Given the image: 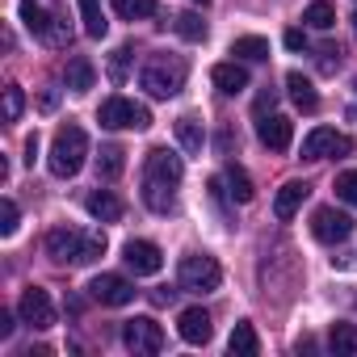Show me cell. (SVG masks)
I'll use <instances>...</instances> for the list:
<instances>
[{"label":"cell","mask_w":357,"mask_h":357,"mask_svg":"<svg viewBox=\"0 0 357 357\" xmlns=\"http://www.w3.org/2000/svg\"><path fill=\"white\" fill-rule=\"evenodd\" d=\"M63 76H68V89H72V93H89L93 80H97V72H93V63H89L84 55H72L68 68H63Z\"/></svg>","instance_id":"23"},{"label":"cell","mask_w":357,"mask_h":357,"mask_svg":"<svg viewBox=\"0 0 357 357\" xmlns=\"http://www.w3.org/2000/svg\"><path fill=\"white\" fill-rule=\"evenodd\" d=\"M17 219H22V215H17V202L5 198V202H0V236H5V240L17 231Z\"/></svg>","instance_id":"33"},{"label":"cell","mask_w":357,"mask_h":357,"mask_svg":"<svg viewBox=\"0 0 357 357\" xmlns=\"http://www.w3.org/2000/svg\"><path fill=\"white\" fill-rule=\"evenodd\" d=\"M13 328H17V324H13V311H0V340H9Z\"/></svg>","instance_id":"37"},{"label":"cell","mask_w":357,"mask_h":357,"mask_svg":"<svg viewBox=\"0 0 357 357\" xmlns=\"http://www.w3.org/2000/svg\"><path fill=\"white\" fill-rule=\"evenodd\" d=\"M76 5H80V22H84V34H89V38H105L109 22H105V13H101V0H76Z\"/></svg>","instance_id":"26"},{"label":"cell","mask_w":357,"mask_h":357,"mask_svg":"<svg viewBox=\"0 0 357 357\" xmlns=\"http://www.w3.org/2000/svg\"><path fill=\"white\" fill-rule=\"evenodd\" d=\"M84 211H89L97 223H118V219H122V198H118L114 190H93V194L84 198Z\"/></svg>","instance_id":"17"},{"label":"cell","mask_w":357,"mask_h":357,"mask_svg":"<svg viewBox=\"0 0 357 357\" xmlns=\"http://www.w3.org/2000/svg\"><path fill=\"white\" fill-rule=\"evenodd\" d=\"M282 43H286L290 51H307V34H303V30H286V38H282Z\"/></svg>","instance_id":"36"},{"label":"cell","mask_w":357,"mask_h":357,"mask_svg":"<svg viewBox=\"0 0 357 357\" xmlns=\"http://www.w3.org/2000/svg\"><path fill=\"white\" fill-rule=\"evenodd\" d=\"M311 236H315L319 244H344V240L353 236V219H349L344 211H336V206H319V211L311 215Z\"/></svg>","instance_id":"8"},{"label":"cell","mask_w":357,"mask_h":357,"mask_svg":"<svg viewBox=\"0 0 357 357\" xmlns=\"http://www.w3.org/2000/svg\"><path fill=\"white\" fill-rule=\"evenodd\" d=\"M97 122L105 130H143V126H151V109L130 97H109V101H101Z\"/></svg>","instance_id":"5"},{"label":"cell","mask_w":357,"mask_h":357,"mask_svg":"<svg viewBox=\"0 0 357 357\" xmlns=\"http://www.w3.org/2000/svg\"><path fill=\"white\" fill-rule=\"evenodd\" d=\"M211 80H215V89H219L223 97H236V93H244V89H248V72H244V63H240V59L215 63V68H211Z\"/></svg>","instance_id":"15"},{"label":"cell","mask_w":357,"mask_h":357,"mask_svg":"<svg viewBox=\"0 0 357 357\" xmlns=\"http://www.w3.org/2000/svg\"><path fill=\"white\" fill-rule=\"evenodd\" d=\"M84 155H89V135L80 126H59L55 130V143H51V172L55 176H76L84 168Z\"/></svg>","instance_id":"2"},{"label":"cell","mask_w":357,"mask_h":357,"mask_svg":"<svg viewBox=\"0 0 357 357\" xmlns=\"http://www.w3.org/2000/svg\"><path fill=\"white\" fill-rule=\"evenodd\" d=\"M303 22H307L311 30H332V22H336V9L328 5V0H315V5H307Z\"/></svg>","instance_id":"30"},{"label":"cell","mask_w":357,"mask_h":357,"mask_svg":"<svg viewBox=\"0 0 357 357\" xmlns=\"http://www.w3.org/2000/svg\"><path fill=\"white\" fill-rule=\"evenodd\" d=\"M176 139H181V147H185L190 155H202V147H206V126H202L194 114H185V118H176Z\"/></svg>","instance_id":"21"},{"label":"cell","mask_w":357,"mask_h":357,"mask_svg":"<svg viewBox=\"0 0 357 357\" xmlns=\"http://www.w3.org/2000/svg\"><path fill=\"white\" fill-rule=\"evenodd\" d=\"M130 55H135V47H118L114 51V59H109V76L122 84V76H126V63H130Z\"/></svg>","instance_id":"35"},{"label":"cell","mask_w":357,"mask_h":357,"mask_svg":"<svg viewBox=\"0 0 357 357\" xmlns=\"http://www.w3.org/2000/svg\"><path fill=\"white\" fill-rule=\"evenodd\" d=\"M38 105H43V109H47V114H51V109H55V105H59V93H51V89H47V93H43V97H38Z\"/></svg>","instance_id":"39"},{"label":"cell","mask_w":357,"mask_h":357,"mask_svg":"<svg viewBox=\"0 0 357 357\" xmlns=\"http://www.w3.org/2000/svg\"><path fill=\"white\" fill-rule=\"evenodd\" d=\"M181 176H185V164L176 151L168 147H151L147 151V172H143V181H160V185H181Z\"/></svg>","instance_id":"10"},{"label":"cell","mask_w":357,"mask_h":357,"mask_svg":"<svg viewBox=\"0 0 357 357\" xmlns=\"http://www.w3.org/2000/svg\"><path fill=\"white\" fill-rule=\"evenodd\" d=\"M194 5H202V9H206V5H211V0H194Z\"/></svg>","instance_id":"41"},{"label":"cell","mask_w":357,"mask_h":357,"mask_svg":"<svg viewBox=\"0 0 357 357\" xmlns=\"http://www.w3.org/2000/svg\"><path fill=\"white\" fill-rule=\"evenodd\" d=\"M109 5H114V13L122 22H147V17H155V0H109Z\"/></svg>","instance_id":"29"},{"label":"cell","mask_w":357,"mask_h":357,"mask_svg":"<svg viewBox=\"0 0 357 357\" xmlns=\"http://www.w3.org/2000/svg\"><path fill=\"white\" fill-rule=\"evenodd\" d=\"M227 353H231V357H257V353H261V340H257V328H252L248 319H240V324L231 328V340H227Z\"/></svg>","instance_id":"20"},{"label":"cell","mask_w":357,"mask_h":357,"mask_svg":"<svg viewBox=\"0 0 357 357\" xmlns=\"http://www.w3.org/2000/svg\"><path fill=\"white\" fill-rule=\"evenodd\" d=\"M22 109H26V97H22V89H17V84H9V89H5V118H9V122H17V118H22Z\"/></svg>","instance_id":"34"},{"label":"cell","mask_w":357,"mask_h":357,"mask_svg":"<svg viewBox=\"0 0 357 357\" xmlns=\"http://www.w3.org/2000/svg\"><path fill=\"white\" fill-rule=\"evenodd\" d=\"M55 22H59V17H55V13H47L38 0H22V26H26L34 38H43V43H47V38H51V30H55Z\"/></svg>","instance_id":"18"},{"label":"cell","mask_w":357,"mask_h":357,"mask_svg":"<svg viewBox=\"0 0 357 357\" xmlns=\"http://www.w3.org/2000/svg\"><path fill=\"white\" fill-rule=\"evenodd\" d=\"M176 332H181L185 344H206L215 328H211V315H206L202 307H185L181 319H176Z\"/></svg>","instance_id":"14"},{"label":"cell","mask_w":357,"mask_h":357,"mask_svg":"<svg viewBox=\"0 0 357 357\" xmlns=\"http://www.w3.org/2000/svg\"><path fill=\"white\" fill-rule=\"evenodd\" d=\"M47 257L59 265H93L105 257V236L101 231H76V227H55L47 231Z\"/></svg>","instance_id":"1"},{"label":"cell","mask_w":357,"mask_h":357,"mask_svg":"<svg viewBox=\"0 0 357 357\" xmlns=\"http://www.w3.org/2000/svg\"><path fill=\"white\" fill-rule=\"evenodd\" d=\"M122 261H126V269H135L139 278H151V273L164 269V252H160L151 240H126Z\"/></svg>","instance_id":"12"},{"label":"cell","mask_w":357,"mask_h":357,"mask_svg":"<svg viewBox=\"0 0 357 357\" xmlns=\"http://www.w3.org/2000/svg\"><path fill=\"white\" fill-rule=\"evenodd\" d=\"M122 168H126V151L118 143H105L97 155V176L101 181H114V176H122Z\"/></svg>","instance_id":"24"},{"label":"cell","mask_w":357,"mask_h":357,"mask_svg":"<svg viewBox=\"0 0 357 357\" xmlns=\"http://www.w3.org/2000/svg\"><path fill=\"white\" fill-rule=\"evenodd\" d=\"M89 294H93L101 307H126V303H135V286H130L122 273H97V278L89 282Z\"/></svg>","instance_id":"11"},{"label":"cell","mask_w":357,"mask_h":357,"mask_svg":"<svg viewBox=\"0 0 357 357\" xmlns=\"http://www.w3.org/2000/svg\"><path fill=\"white\" fill-rule=\"evenodd\" d=\"M139 84H143L151 97L168 101V97H176V93L185 89V63H181V59H168V55H155V59L143 63Z\"/></svg>","instance_id":"3"},{"label":"cell","mask_w":357,"mask_h":357,"mask_svg":"<svg viewBox=\"0 0 357 357\" xmlns=\"http://www.w3.org/2000/svg\"><path fill=\"white\" fill-rule=\"evenodd\" d=\"M172 26H176V34H181L185 43H202V38H206V22H202L198 13H181Z\"/></svg>","instance_id":"31"},{"label":"cell","mask_w":357,"mask_h":357,"mask_svg":"<svg viewBox=\"0 0 357 357\" xmlns=\"http://www.w3.org/2000/svg\"><path fill=\"white\" fill-rule=\"evenodd\" d=\"M273 101H278V93H273V89H265V93L257 97V114H265V109H273Z\"/></svg>","instance_id":"38"},{"label":"cell","mask_w":357,"mask_h":357,"mask_svg":"<svg viewBox=\"0 0 357 357\" xmlns=\"http://www.w3.org/2000/svg\"><path fill=\"white\" fill-rule=\"evenodd\" d=\"M349 151H353V139L332 126H315L303 139V160H328V155H349Z\"/></svg>","instance_id":"7"},{"label":"cell","mask_w":357,"mask_h":357,"mask_svg":"<svg viewBox=\"0 0 357 357\" xmlns=\"http://www.w3.org/2000/svg\"><path fill=\"white\" fill-rule=\"evenodd\" d=\"M353 26H357V13H353Z\"/></svg>","instance_id":"42"},{"label":"cell","mask_w":357,"mask_h":357,"mask_svg":"<svg viewBox=\"0 0 357 357\" xmlns=\"http://www.w3.org/2000/svg\"><path fill=\"white\" fill-rule=\"evenodd\" d=\"M17 315H22V324L47 332V328L55 324V303H51V294H47L43 286H26V290H22V303H17Z\"/></svg>","instance_id":"9"},{"label":"cell","mask_w":357,"mask_h":357,"mask_svg":"<svg viewBox=\"0 0 357 357\" xmlns=\"http://www.w3.org/2000/svg\"><path fill=\"white\" fill-rule=\"evenodd\" d=\"M223 181H227V194H231L236 202H252V198H257V190H252V176H248L240 164H227Z\"/></svg>","instance_id":"25"},{"label":"cell","mask_w":357,"mask_h":357,"mask_svg":"<svg viewBox=\"0 0 357 357\" xmlns=\"http://www.w3.org/2000/svg\"><path fill=\"white\" fill-rule=\"evenodd\" d=\"M286 89H290V101H294L303 114H315V109H319V93H315V84H311L303 72H290V76H286Z\"/></svg>","instance_id":"19"},{"label":"cell","mask_w":357,"mask_h":357,"mask_svg":"<svg viewBox=\"0 0 357 357\" xmlns=\"http://www.w3.org/2000/svg\"><path fill=\"white\" fill-rule=\"evenodd\" d=\"M176 185H160V181H143V202H147V211H155V215H172L176 211V194H172Z\"/></svg>","instance_id":"22"},{"label":"cell","mask_w":357,"mask_h":357,"mask_svg":"<svg viewBox=\"0 0 357 357\" xmlns=\"http://www.w3.org/2000/svg\"><path fill=\"white\" fill-rule=\"evenodd\" d=\"M257 139H261L269 151H290V143H294V122H290L286 114H261Z\"/></svg>","instance_id":"13"},{"label":"cell","mask_w":357,"mask_h":357,"mask_svg":"<svg viewBox=\"0 0 357 357\" xmlns=\"http://www.w3.org/2000/svg\"><path fill=\"white\" fill-rule=\"evenodd\" d=\"M176 282H181V290H190V294H211V290H219L223 269H219V261L211 252H190V257H181V265H176Z\"/></svg>","instance_id":"4"},{"label":"cell","mask_w":357,"mask_h":357,"mask_svg":"<svg viewBox=\"0 0 357 357\" xmlns=\"http://www.w3.org/2000/svg\"><path fill=\"white\" fill-rule=\"evenodd\" d=\"M307 194H311V185H307V181H286V185L278 190V198H273V215H278L282 223H290V219L303 211Z\"/></svg>","instance_id":"16"},{"label":"cell","mask_w":357,"mask_h":357,"mask_svg":"<svg viewBox=\"0 0 357 357\" xmlns=\"http://www.w3.org/2000/svg\"><path fill=\"white\" fill-rule=\"evenodd\" d=\"M328 349H332L336 357H353V353H357V328H353V324H332Z\"/></svg>","instance_id":"28"},{"label":"cell","mask_w":357,"mask_h":357,"mask_svg":"<svg viewBox=\"0 0 357 357\" xmlns=\"http://www.w3.org/2000/svg\"><path fill=\"white\" fill-rule=\"evenodd\" d=\"M34 155H38V130L26 139V164H34Z\"/></svg>","instance_id":"40"},{"label":"cell","mask_w":357,"mask_h":357,"mask_svg":"<svg viewBox=\"0 0 357 357\" xmlns=\"http://www.w3.org/2000/svg\"><path fill=\"white\" fill-rule=\"evenodd\" d=\"M332 190H336V198H340L344 206H357V168H349V172H340Z\"/></svg>","instance_id":"32"},{"label":"cell","mask_w":357,"mask_h":357,"mask_svg":"<svg viewBox=\"0 0 357 357\" xmlns=\"http://www.w3.org/2000/svg\"><path fill=\"white\" fill-rule=\"evenodd\" d=\"M231 55L236 59H248V63H261V59H269V43L261 34H244V38L231 43Z\"/></svg>","instance_id":"27"},{"label":"cell","mask_w":357,"mask_h":357,"mask_svg":"<svg viewBox=\"0 0 357 357\" xmlns=\"http://www.w3.org/2000/svg\"><path fill=\"white\" fill-rule=\"evenodd\" d=\"M122 344L130 353H143V357H155L164 349V328L151 319V315H135L122 324Z\"/></svg>","instance_id":"6"}]
</instances>
